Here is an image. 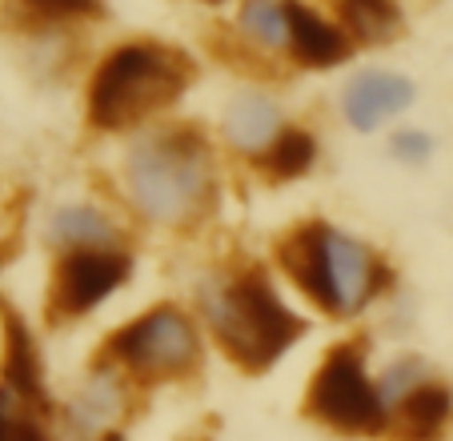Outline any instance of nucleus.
<instances>
[{
    "label": "nucleus",
    "mask_w": 453,
    "mask_h": 441,
    "mask_svg": "<svg viewBox=\"0 0 453 441\" xmlns=\"http://www.w3.org/2000/svg\"><path fill=\"white\" fill-rule=\"evenodd\" d=\"M193 60L165 41H120L104 52L85 85V120L96 133H141L169 120L193 85Z\"/></svg>",
    "instance_id": "nucleus-4"
},
{
    "label": "nucleus",
    "mask_w": 453,
    "mask_h": 441,
    "mask_svg": "<svg viewBox=\"0 0 453 441\" xmlns=\"http://www.w3.org/2000/svg\"><path fill=\"white\" fill-rule=\"evenodd\" d=\"M389 153H394V161L410 165V169H421V165L434 157V136H429L426 128H397V133L389 136Z\"/></svg>",
    "instance_id": "nucleus-21"
},
{
    "label": "nucleus",
    "mask_w": 453,
    "mask_h": 441,
    "mask_svg": "<svg viewBox=\"0 0 453 441\" xmlns=\"http://www.w3.org/2000/svg\"><path fill=\"white\" fill-rule=\"evenodd\" d=\"M0 441H60L52 401L0 382Z\"/></svg>",
    "instance_id": "nucleus-15"
},
{
    "label": "nucleus",
    "mask_w": 453,
    "mask_h": 441,
    "mask_svg": "<svg viewBox=\"0 0 453 441\" xmlns=\"http://www.w3.org/2000/svg\"><path fill=\"white\" fill-rule=\"evenodd\" d=\"M133 277V253L128 249H81V253H60L49 273V321L69 325L85 321L88 313L117 298Z\"/></svg>",
    "instance_id": "nucleus-7"
},
{
    "label": "nucleus",
    "mask_w": 453,
    "mask_h": 441,
    "mask_svg": "<svg viewBox=\"0 0 453 441\" xmlns=\"http://www.w3.org/2000/svg\"><path fill=\"white\" fill-rule=\"evenodd\" d=\"M453 429V385L434 374L394 409L389 437L397 441H445Z\"/></svg>",
    "instance_id": "nucleus-14"
},
{
    "label": "nucleus",
    "mask_w": 453,
    "mask_h": 441,
    "mask_svg": "<svg viewBox=\"0 0 453 441\" xmlns=\"http://www.w3.org/2000/svg\"><path fill=\"white\" fill-rule=\"evenodd\" d=\"M133 393L137 382H128L112 361L96 357L85 374L77 377L65 401L52 409L60 441H101L120 429V422L133 409Z\"/></svg>",
    "instance_id": "nucleus-8"
},
{
    "label": "nucleus",
    "mask_w": 453,
    "mask_h": 441,
    "mask_svg": "<svg viewBox=\"0 0 453 441\" xmlns=\"http://www.w3.org/2000/svg\"><path fill=\"white\" fill-rule=\"evenodd\" d=\"M413 81L397 68H357L337 93V112L353 133H381L413 109Z\"/></svg>",
    "instance_id": "nucleus-11"
},
{
    "label": "nucleus",
    "mask_w": 453,
    "mask_h": 441,
    "mask_svg": "<svg viewBox=\"0 0 453 441\" xmlns=\"http://www.w3.org/2000/svg\"><path fill=\"white\" fill-rule=\"evenodd\" d=\"M277 273L317 313L357 321L389 293L394 269L381 249L334 220H301L277 241Z\"/></svg>",
    "instance_id": "nucleus-3"
},
{
    "label": "nucleus",
    "mask_w": 453,
    "mask_h": 441,
    "mask_svg": "<svg viewBox=\"0 0 453 441\" xmlns=\"http://www.w3.org/2000/svg\"><path fill=\"white\" fill-rule=\"evenodd\" d=\"M193 313L205 337L249 374H265L305 333V317L289 306L269 265L221 261L193 285Z\"/></svg>",
    "instance_id": "nucleus-2"
},
{
    "label": "nucleus",
    "mask_w": 453,
    "mask_h": 441,
    "mask_svg": "<svg viewBox=\"0 0 453 441\" xmlns=\"http://www.w3.org/2000/svg\"><path fill=\"white\" fill-rule=\"evenodd\" d=\"M233 41L249 60L289 65V0H241Z\"/></svg>",
    "instance_id": "nucleus-13"
},
{
    "label": "nucleus",
    "mask_w": 453,
    "mask_h": 441,
    "mask_svg": "<svg viewBox=\"0 0 453 441\" xmlns=\"http://www.w3.org/2000/svg\"><path fill=\"white\" fill-rule=\"evenodd\" d=\"M101 441H125V433L117 429V433H109V437H101Z\"/></svg>",
    "instance_id": "nucleus-22"
},
{
    "label": "nucleus",
    "mask_w": 453,
    "mask_h": 441,
    "mask_svg": "<svg viewBox=\"0 0 453 441\" xmlns=\"http://www.w3.org/2000/svg\"><path fill=\"white\" fill-rule=\"evenodd\" d=\"M0 382L17 385L20 393L33 398H49L44 393V369L41 353H36L33 333L25 329V321L12 313H4V349H0Z\"/></svg>",
    "instance_id": "nucleus-16"
},
{
    "label": "nucleus",
    "mask_w": 453,
    "mask_h": 441,
    "mask_svg": "<svg viewBox=\"0 0 453 441\" xmlns=\"http://www.w3.org/2000/svg\"><path fill=\"white\" fill-rule=\"evenodd\" d=\"M353 57V36L337 17H326L305 0H289V65L293 68H337Z\"/></svg>",
    "instance_id": "nucleus-12"
},
{
    "label": "nucleus",
    "mask_w": 453,
    "mask_h": 441,
    "mask_svg": "<svg viewBox=\"0 0 453 441\" xmlns=\"http://www.w3.org/2000/svg\"><path fill=\"white\" fill-rule=\"evenodd\" d=\"M334 17L353 36V44H385L402 33L397 0H334Z\"/></svg>",
    "instance_id": "nucleus-17"
},
{
    "label": "nucleus",
    "mask_w": 453,
    "mask_h": 441,
    "mask_svg": "<svg viewBox=\"0 0 453 441\" xmlns=\"http://www.w3.org/2000/svg\"><path fill=\"white\" fill-rule=\"evenodd\" d=\"M437 369L418 353H397L377 369V385H381V398H385V409H389V422H394V409L410 398L418 385H426Z\"/></svg>",
    "instance_id": "nucleus-20"
},
{
    "label": "nucleus",
    "mask_w": 453,
    "mask_h": 441,
    "mask_svg": "<svg viewBox=\"0 0 453 441\" xmlns=\"http://www.w3.org/2000/svg\"><path fill=\"white\" fill-rule=\"evenodd\" d=\"M117 197L120 209L149 229H201L221 201V144L173 117L141 128L117 157Z\"/></svg>",
    "instance_id": "nucleus-1"
},
{
    "label": "nucleus",
    "mask_w": 453,
    "mask_h": 441,
    "mask_svg": "<svg viewBox=\"0 0 453 441\" xmlns=\"http://www.w3.org/2000/svg\"><path fill=\"white\" fill-rule=\"evenodd\" d=\"M289 112H285L281 97L265 85H241L225 97L221 117H217V144L221 153L237 157L245 165H261L265 153L281 141V133L289 128Z\"/></svg>",
    "instance_id": "nucleus-9"
},
{
    "label": "nucleus",
    "mask_w": 453,
    "mask_h": 441,
    "mask_svg": "<svg viewBox=\"0 0 453 441\" xmlns=\"http://www.w3.org/2000/svg\"><path fill=\"white\" fill-rule=\"evenodd\" d=\"M125 237L120 209L101 197H65L49 205L41 220V241L52 249V257L81 253V249H128Z\"/></svg>",
    "instance_id": "nucleus-10"
},
{
    "label": "nucleus",
    "mask_w": 453,
    "mask_h": 441,
    "mask_svg": "<svg viewBox=\"0 0 453 441\" xmlns=\"http://www.w3.org/2000/svg\"><path fill=\"white\" fill-rule=\"evenodd\" d=\"M205 329L197 313L177 301L141 309L101 345V357L112 361L137 385H173L188 382L205 361Z\"/></svg>",
    "instance_id": "nucleus-5"
},
{
    "label": "nucleus",
    "mask_w": 453,
    "mask_h": 441,
    "mask_svg": "<svg viewBox=\"0 0 453 441\" xmlns=\"http://www.w3.org/2000/svg\"><path fill=\"white\" fill-rule=\"evenodd\" d=\"M17 12L36 33H65L104 17L101 0H17Z\"/></svg>",
    "instance_id": "nucleus-19"
},
{
    "label": "nucleus",
    "mask_w": 453,
    "mask_h": 441,
    "mask_svg": "<svg viewBox=\"0 0 453 441\" xmlns=\"http://www.w3.org/2000/svg\"><path fill=\"white\" fill-rule=\"evenodd\" d=\"M305 417L337 437H389V409L361 337L337 341L317 361L305 385Z\"/></svg>",
    "instance_id": "nucleus-6"
},
{
    "label": "nucleus",
    "mask_w": 453,
    "mask_h": 441,
    "mask_svg": "<svg viewBox=\"0 0 453 441\" xmlns=\"http://www.w3.org/2000/svg\"><path fill=\"white\" fill-rule=\"evenodd\" d=\"M317 157H321V144L309 133L305 125H289L281 133V141L265 153V161L257 165V173L265 181H297L305 173H313Z\"/></svg>",
    "instance_id": "nucleus-18"
}]
</instances>
